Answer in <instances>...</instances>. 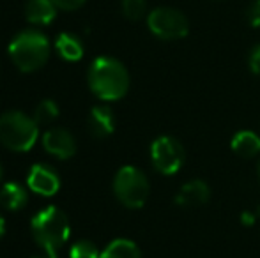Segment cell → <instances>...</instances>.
<instances>
[{
	"label": "cell",
	"instance_id": "6da1fadb",
	"mask_svg": "<svg viewBox=\"0 0 260 258\" xmlns=\"http://www.w3.org/2000/svg\"><path fill=\"white\" fill-rule=\"evenodd\" d=\"M89 87L96 97L103 101H117L129 89V75L122 62L113 57H98L89 67Z\"/></svg>",
	"mask_w": 260,
	"mask_h": 258
},
{
	"label": "cell",
	"instance_id": "7a4b0ae2",
	"mask_svg": "<svg viewBox=\"0 0 260 258\" xmlns=\"http://www.w3.org/2000/svg\"><path fill=\"white\" fill-rule=\"evenodd\" d=\"M36 242L45 249L46 258H58V251L69 239V219L58 207L50 205L39 210L30 221Z\"/></svg>",
	"mask_w": 260,
	"mask_h": 258
},
{
	"label": "cell",
	"instance_id": "3957f363",
	"mask_svg": "<svg viewBox=\"0 0 260 258\" xmlns=\"http://www.w3.org/2000/svg\"><path fill=\"white\" fill-rule=\"evenodd\" d=\"M50 41L39 30H23L9 43V55L14 65L23 72L38 71L46 64L50 57Z\"/></svg>",
	"mask_w": 260,
	"mask_h": 258
},
{
	"label": "cell",
	"instance_id": "277c9868",
	"mask_svg": "<svg viewBox=\"0 0 260 258\" xmlns=\"http://www.w3.org/2000/svg\"><path fill=\"white\" fill-rule=\"evenodd\" d=\"M38 122L21 112L0 115V143L14 152H27L38 141Z\"/></svg>",
	"mask_w": 260,
	"mask_h": 258
},
{
	"label": "cell",
	"instance_id": "5b68a950",
	"mask_svg": "<svg viewBox=\"0 0 260 258\" xmlns=\"http://www.w3.org/2000/svg\"><path fill=\"white\" fill-rule=\"evenodd\" d=\"M149 179L137 166H122L113 179V193L127 209H140L149 198Z\"/></svg>",
	"mask_w": 260,
	"mask_h": 258
},
{
	"label": "cell",
	"instance_id": "8992f818",
	"mask_svg": "<svg viewBox=\"0 0 260 258\" xmlns=\"http://www.w3.org/2000/svg\"><path fill=\"white\" fill-rule=\"evenodd\" d=\"M147 25L151 32L165 41H175L188 35L189 21L186 14L174 7H157L147 16Z\"/></svg>",
	"mask_w": 260,
	"mask_h": 258
},
{
	"label": "cell",
	"instance_id": "52a82bcc",
	"mask_svg": "<svg viewBox=\"0 0 260 258\" xmlns=\"http://www.w3.org/2000/svg\"><path fill=\"white\" fill-rule=\"evenodd\" d=\"M152 165L163 175H174L184 166L186 152L182 143L174 136H159L151 145Z\"/></svg>",
	"mask_w": 260,
	"mask_h": 258
},
{
	"label": "cell",
	"instance_id": "ba28073f",
	"mask_svg": "<svg viewBox=\"0 0 260 258\" xmlns=\"http://www.w3.org/2000/svg\"><path fill=\"white\" fill-rule=\"evenodd\" d=\"M27 186L28 190L41 196H53L60 188V179L52 166L45 165V163H38L28 172Z\"/></svg>",
	"mask_w": 260,
	"mask_h": 258
},
{
	"label": "cell",
	"instance_id": "9c48e42d",
	"mask_svg": "<svg viewBox=\"0 0 260 258\" xmlns=\"http://www.w3.org/2000/svg\"><path fill=\"white\" fill-rule=\"evenodd\" d=\"M43 147L48 154L57 156L58 159H69L76 152V141L68 129L53 128L43 134Z\"/></svg>",
	"mask_w": 260,
	"mask_h": 258
},
{
	"label": "cell",
	"instance_id": "30bf717a",
	"mask_svg": "<svg viewBox=\"0 0 260 258\" xmlns=\"http://www.w3.org/2000/svg\"><path fill=\"white\" fill-rule=\"evenodd\" d=\"M211 198V188L207 186V182L200 179L189 180L186 182L181 190L175 195V203L179 207H184V209H191V207H199L209 202Z\"/></svg>",
	"mask_w": 260,
	"mask_h": 258
},
{
	"label": "cell",
	"instance_id": "8fae6325",
	"mask_svg": "<svg viewBox=\"0 0 260 258\" xmlns=\"http://www.w3.org/2000/svg\"><path fill=\"white\" fill-rule=\"evenodd\" d=\"M89 129L96 138H106L115 129V117L108 106H94L90 110Z\"/></svg>",
	"mask_w": 260,
	"mask_h": 258
},
{
	"label": "cell",
	"instance_id": "7c38bea8",
	"mask_svg": "<svg viewBox=\"0 0 260 258\" xmlns=\"http://www.w3.org/2000/svg\"><path fill=\"white\" fill-rule=\"evenodd\" d=\"M57 9L53 0H28L25 6V16L34 25H50L57 16Z\"/></svg>",
	"mask_w": 260,
	"mask_h": 258
},
{
	"label": "cell",
	"instance_id": "4fadbf2b",
	"mask_svg": "<svg viewBox=\"0 0 260 258\" xmlns=\"http://www.w3.org/2000/svg\"><path fill=\"white\" fill-rule=\"evenodd\" d=\"M28 195L18 182H7L0 190V205L7 210H21L27 205Z\"/></svg>",
	"mask_w": 260,
	"mask_h": 258
},
{
	"label": "cell",
	"instance_id": "5bb4252c",
	"mask_svg": "<svg viewBox=\"0 0 260 258\" xmlns=\"http://www.w3.org/2000/svg\"><path fill=\"white\" fill-rule=\"evenodd\" d=\"M232 151L241 158H255L260 152V136L253 131H239L232 138Z\"/></svg>",
	"mask_w": 260,
	"mask_h": 258
},
{
	"label": "cell",
	"instance_id": "9a60e30c",
	"mask_svg": "<svg viewBox=\"0 0 260 258\" xmlns=\"http://www.w3.org/2000/svg\"><path fill=\"white\" fill-rule=\"evenodd\" d=\"M55 50L57 53L62 57L64 60H69V62H76L83 57V45L76 35L73 34H58L57 39H55Z\"/></svg>",
	"mask_w": 260,
	"mask_h": 258
},
{
	"label": "cell",
	"instance_id": "2e32d148",
	"mask_svg": "<svg viewBox=\"0 0 260 258\" xmlns=\"http://www.w3.org/2000/svg\"><path fill=\"white\" fill-rule=\"evenodd\" d=\"M100 258H142V253L129 239H115L101 251Z\"/></svg>",
	"mask_w": 260,
	"mask_h": 258
},
{
	"label": "cell",
	"instance_id": "e0dca14e",
	"mask_svg": "<svg viewBox=\"0 0 260 258\" xmlns=\"http://www.w3.org/2000/svg\"><path fill=\"white\" fill-rule=\"evenodd\" d=\"M58 117V106L57 103L52 99H45L36 106V112H34V121L38 124H48L52 122L53 119Z\"/></svg>",
	"mask_w": 260,
	"mask_h": 258
},
{
	"label": "cell",
	"instance_id": "ac0fdd59",
	"mask_svg": "<svg viewBox=\"0 0 260 258\" xmlns=\"http://www.w3.org/2000/svg\"><path fill=\"white\" fill-rule=\"evenodd\" d=\"M69 256L71 258H100L101 251L96 248L94 242L78 241L71 246V249H69Z\"/></svg>",
	"mask_w": 260,
	"mask_h": 258
},
{
	"label": "cell",
	"instance_id": "d6986e66",
	"mask_svg": "<svg viewBox=\"0 0 260 258\" xmlns=\"http://www.w3.org/2000/svg\"><path fill=\"white\" fill-rule=\"evenodd\" d=\"M147 11V0H122V13L127 20H140Z\"/></svg>",
	"mask_w": 260,
	"mask_h": 258
},
{
	"label": "cell",
	"instance_id": "ffe728a7",
	"mask_svg": "<svg viewBox=\"0 0 260 258\" xmlns=\"http://www.w3.org/2000/svg\"><path fill=\"white\" fill-rule=\"evenodd\" d=\"M246 20L251 27H260V0H253L246 9Z\"/></svg>",
	"mask_w": 260,
	"mask_h": 258
},
{
	"label": "cell",
	"instance_id": "44dd1931",
	"mask_svg": "<svg viewBox=\"0 0 260 258\" xmlns=\"http://www.w3.org/2000/svg\"><path fill=\"white\" fill-rule=\"evenodd\" d=\"M248 65L253 75H260V45H255L248 55Z\"/></svg>",
	"mask_w": 260,
	"mask_h": 258
},
{
	"label": "cell",
	"instance_id": "7402d4cb",
	"mask_svg": "<svg viewBox=\"0 0 260 258\" xmlns=\"http://www.w3.org/2000/svg\"><path fill=\"white\" fill-rule=\"evenodd\" d=\"M53 4L58 7V9L64 11H75L78 7H82L85 4V0H53Z\"/></svg>",
	"mask_w": 260,
	"mask_h": 258
},
{
	"label": "cell",
	"instance_id": "603a6c76",
	"mask_svg": "<svg viewBox=\"0 0 260 258\" xmlns=\"http://www.w3.org/2000/svg\"><path fill=\"white\" fill-rule=\"evenodd\" d=\"M257 214L250 212V210H246V212L241 214V223L244 225V227H253L255 223H257Z\"/></svg>",
	"mask_w": 260,
	"mask_h": 258
},
{
	"label": "cell",
	"instance_id": "cb8c5ba5",
	"mask_svg": "<svg viewBox=\"0 0 260 258\" xmlns=\"http://www.w3.org/2000/svg\"><path fill=\"white\" fill-rule=\"evenodd\" d=\"M4 232H6V219H4V216L0 214V237L4 235Z\"/></svg>",
	"mask_w": 260,
	"mask_h": 258
},
{
	"label": "cell",
	"instance_id": "d4e9b609",
	"mask_svg": "<svg viewBox=\"0 0 260 258\" xmlns=\"http://www.w3.org/2000/svg\"><path fill=\"white\" fill-rule=\"evenodd\" d=\"M257 217L260 219V207H258V210H257Z\"/></svg>",
	"mask_w": 260,
	"mask_h": 258
},
{
	"label": "cell",
	"instance_id": "484cf974",
	"mask_svg": "<svg viewBox=\"0 0 260 258\" xmlns=\"http://www.w3.org/2000/svg\"><path fill=\"white\" fill-rule=\"evenodd\" d=\"M0 177H2V166H0Z\"/></svg>",
	"mask_w": 260,
	"mask_h": 258
},
{
	"label": "cell",
	"instance_id": "4316f807",
	"mask_svg": "<svg viewBox=\"0 0 260 258\" xmlns=\"http://www.w3.org/2000/svg\"><path fill=\"white\" fill-rule=\"evenodd\" d=\"M32 258H41V256H32Z\"/></svg>",
	"mask_w": 260,
	"mask_h": 258
}]
</instances>
